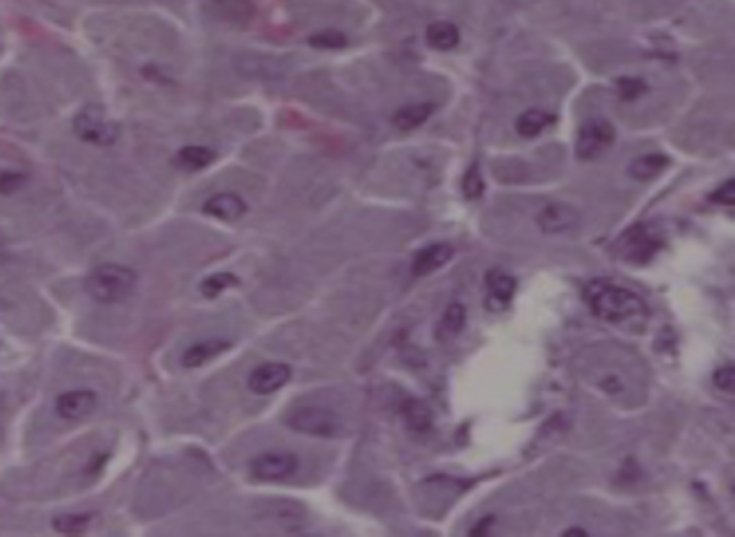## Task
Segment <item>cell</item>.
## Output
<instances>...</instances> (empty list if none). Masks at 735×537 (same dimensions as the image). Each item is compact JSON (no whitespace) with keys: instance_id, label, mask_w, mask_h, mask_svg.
Returning a JSON list of instances; mask_svg holds the SVG:
<instances>
[{"instance_id":"cell-13","label":"cell","mask_w":735,"mask_h":537,"mask_svg":"<svg viewBox=\"0 0 735 537\" xmlns=\"http://www.w3.org/2000/svg\"><path fill=\"white\" fill-rule=\"evenodd\" d=\"M231 348L229 341L222 339H206V341H197L192 346L185 348V352L181 355V366L183 368H201L206 366L208 362H213L220 355H224L226 350Z\"/></svg>"},{"instance_id":"cell-24","label":"cell","mask_w":735,"mask_h":537,"mask_svg":"<svg viewBox=\"0 0 735 537\" xmlns=\"http://www.w3.org/2000/svg\"><path fill=\"white\" fill-rule=\"evenodd\" d=\"M462 190H464V197L471 199V202H478V199L484 195V179H482V170L478 163H473L466 170Z\"/></svg>"},{"instance_id":"cell-14","label":"cell","mask_w":735,"mask_h":537,"mask_svg":"<svg viewBox=\"0 0 735 537\" xmlns=\"http://www.w3.org/2000/svg\"><path fill=\"white\" fill-rule=\"evenodd\" d=\"M487 288H489V307L491 309H507L516 293V279L503 270L487 272Z\"/></svg>"},{"instance_id":"cell-21","label":"cell","mask_w":735,"mask_h":537,"mask_svg":"<svg viewBox=\"0 0 735 537\" xmlns=\"http://www.w3.org/2000/svg\"><path fill=\"white\" fill-rule=\"evenodd\" d=\"M213 160H215V151L208 147H199V144L183 147L179 154H176V163H179L183 170H190V172L206 170L208 165H213Z\"/></svg>"},{"instance_id":"cell-23","label":"cell","mask_w":735,"mask_h":537,"mask_svg":"<svg viewBox=\"0 0 735 537\" xmlns=\"http://www.w3.org/2000/svg\"><path fill=\"white\" fill-rule=\"evenodd\" d=\"M238 284H240L238 277L231 275V272H215V275H208L204 282H201L199 291H201V295H204V298L215 300L217 295H222L226 291V288L238 286Z\"/></svg>"},{"instance_id":"cell-4","label":"cell","mask_w":735,"mask_h":537,"mask_svg":"<svg viewBox=\"0 0 735 537\" xmlns=\"http://www.w3.org/2000/svg\"><path fill=\"white\" fill-rule=\"evenodd\" d=\"M288 426L311 437H338L345 432L343 419L322 407H300L288 416Z\"/></svg>"},{"instance_id":"cell-31","label":"cell","mask_w":735,"mask_h":537,"mask_svg":"<svg viewBox=\"0 0 735 537\" xmlns=\"http://www.w3.org/2000/svg\"><path fill=\"white\" fill-rule=\"evenodd\" d=\"M564 537H587V531H585V528L573 526V528H569V531H564Z\"/></svg>"},{"instance_id":"cell-26","label":"cell","mask_w":735,"mask_h":537,"mask_svg":"<svg viewBox=\"0 0 735 537\" xmlns=\"http://www.w3.org/2000/svg\"><path fill=\"white\" fill-rule=\"evenodd\" d=\"M644 90H646V85H644V80H640V78H621V80H617V94L624 101L637 99V96L644 94Z\"/></svg>"},{"instance_id":"cell-11","label":"cell","mask_w":735,"mask_h":537,"mask_svg":"<svg viewBox=\"0 0 735 537\" xmlns=\"http://www.w3.org/2000/svg\"><path fill=\"white\" fill-rule=\"evenodd\" d=\"M204 213L215 220L236 222L247 215V204L245 199L233 195V192H220V195H213L204 204Z\"/></svg>"},{"instance_id":"cell-22","label":"cell","mask_w":735,"mask_h":537,"mask_svg":"<svg viewBox=\"0 0 735 537\" xmlns=\"http://www.w3.org/2000/svg\"><path fill=\"white\" fill-rule=\"evenodd\" d=\"M92 522H94L92 512H74V515L67 512V515H60L53 519V528L62 535H80L90 528Z\"/></svg>"},{"instance_id":"cell-17","label":"cell","mask_w":735,"mask_h":537,"mask_svg":"<svg viewBox=\"0 0 735 537\" xmlns=\"http://www.w3.org/2000/svg\"><path fill=\"white\" fill-rule=\"evenodd\" d=\"M464 325H466V309H464V304L452 302L450 307L446 311H443L439 325H436V339H439V341H452V339H455V336L462 334Z\"/></svg>"},{"instance_id":"cell-20","label":"cell","mask_w":735,"mask_h":537,"mask_svg":"<svg viewBox=\"0 0 735 537\" xmlns=\"http://www.w3.org/2000/svg\"><path fill=\"white\" fill-rule=\"evenodd\" d=\"M669 167V158L662 156V154H646L642 158L633 160V165H630V176L637 181H651L656 179V176H660L662 172H665Z\"/></svg>"},{"instance_id":"cell-25","label":"cell","mask_w":735,"mask_h":537,"mask_svg":"<svg viewBox=\"0 0 735 537\" xmlns=\"http://www.w3.org/2000/svg\"><path fill=\"white\" fill-rule=\"evenodd\" d=\"M309 44L313 48H320V51H336V48L347 46V37L338 30H325V32H315V35H311Z\"/></svg>"},{"instance_id":"cell-15","label":"cell","mask_w":735,"mask_h":537,"mask_svg":"<svg viewBox=\"0 0 735 537\" xmlns=\"http://www.w3.org/2000/svg\"><path fill=\"white\" fill-rule=\"evenodd\" d=\"M553 124H555V115L541 108H532V110L521 112L519 119H516V133H519L521 138H537V135L544 133L546 128Z\"/></svg>"},{"instance_id":"cell-19","label":"cell","mask_w":735,"mask_h":537,"mask_svg":"<svg viewBox=\"0 0 735 537\" xmlns=\"http://www.w3.org/2000/svg\"><path fill=\"white\" fill-rule=\"evenodd\" d=\"M425 39L434 51H452L459 44V30L450 21H434L427 26Z\"/></svg>"},{"instance_id":"cell-18","label":"cell","mask_w":735,"mask_h":537,"mask_svg":"<svg viewBox=\"0 0 735 537\" xmlns=\"http://www.w3.org/2000/svg\"><path fill=\"white\" fill-rule=\"evenodd\" d=\"M400 414L402 419H405V426L414 432H425L432 426V410L427 407L425 400L420 398L405 400L400 407Z\"/></svg>"},{"instance_id":"cell-10","label":"cell","mask_w":735,"mask_h":537,"mask_svg":"<svg viewBox=\"0 0 735 537\" xmlns=\"http://www.w3.org/2000/svg\"><path fill=\"white\" fill-rule=\"evenodd\" d=\"M290 378H293L290 366L277 362V364H263V366L254 368L247 384L256 396H270L274 394V391H279L281 387H286Z\"/></svg>"},{"instance_id":"cell-8","label":"cell","mask_w":735,"mask_h":537,"mask_svg":"<svg viewBox=\"0 0 735 537\" xmlns=\"http://www.w3.org/2000/svg\"><path fill=\"white\" fill-rule=\"evenodd\" d=\"M580 213L569 204H548L544 211L537 215V224L544 234L562 236L571 234L580 227Z\"/></svg>"},{"instance_id":"cell-2","label":"cell","mask_w":735,"mask_h":537,"mask_svg":"<svg viewBox=\"0 0 735 537\" xmlns=\"http://www.w3.org/2000/svg\"><path fill=\"white\" fill-rule=\"evenodd\" d=\"M135 286V270L121 266V263H101L85 279L87 295L101 304L124 302L135 291Z\"/></svg>"},{"instance_id":"cell-28","label":"cell","mask_w":735,"mask_h":537,"mask_svg":"<svg viewBox=\"0 0 735 537\" xmlns=\"http://www.w3.org/2000/svg\"><path fill=\"white\" fill-rule=\"evenodd\" d=\"M710 202L722 204V206H733L735 204V181H724L720 188L710 192Z\"/></svg>"},{"instance_id":"cell-5","label":"cell","mask_w":735,"mask_h":537,"mask_svg":"<svg viewBox=\"0 0 735 537\" xmlns=\"http://www.w3.org/2000/svg\"><path fill=\"white\" fill-rule=\"evenodd\" d=\"M619 259L635 263V266H644L653 256L660 252L662 238L658 231H653L649 224H640V227L628 229L624 236L619 238Z\"/></svg>"},{"instance_id":"cell-7","label":"cell","mask_w":735,"mask_h":537,"mask_svg":"<svg viewBox=\"0 0 735 537\" xmlns=\"http://www.w3.org/2000/svg\"><path fill=\"white\" fill-rule=\"evenodd\" d=\"M300 462L293 453H263L249 464V471L258 480H284L293 476Z\"/></svg>"},{"instance_id":"cell-12","label":"cell","mask_w":735,"mask_h":537,"mask_svg":"<svg viewBox=\"0 0 735 537\" xmlns=\"http://www.w3.org/2000/svg\"><path fill=\"white\" fill-rule=\"evenodd\" d=\"M452 256H455L452 245H448V243L430 245V247H425V250H420L414 256V263H411V272H414L416 277H427V275H432V272L441 270L443 266H446V263H450Z\"/></svg>"},{"instance_id":"cell-9","label":"cell","mask_w":735,"mask_h":537,"mask_svg":"<svg viewBox=\"0 0 735 537\" xmlns=\"http://www.w3.org/2000/svg\"><path fill=\"white\" fill-rule=\"evenodd\" d=\"M96 403H99V396L90 389L64 391V394L55 398V414L62 421H78L85 419L87 414H92L96 410Z\"/></svg>"},{"instance_id":"cell-6","label":"cell","mask_w":735,"mask_h":537,"mask_svg":"<svg viewBox=\"0 0 735 537\" xmlns=\"http://www.w3.org/2000/svg\"><path fill=\"white\" fill-rule=\"evenodd\" d=\"M615 138L617 131L608 119H592V122L580 126L576 140V156L580 160L599 158L605 149L612 147Z\"/></svg>"},{"instance_id":"cell-27","label":"cell","mask_w":735,"mask_h":537,"mask_svg":"<svg viewBox=\"0 0 735 537\" xmlns=\"http://www.w3.org/2000/svg\"><path fill=\"white\" fill-rule=\"evenodd\" d=\"M713 382L715 387L720 391H726V394H733L735 389V366H722L717 368L715 375H713Z\"/></svg>"},{"instance_id":"cell-30","label":"cell","mask_w":735,"mask_h":537,"mask_svg":"<svg viewBox=\"0 0 735 537\" xmlns=\"http://www.w3.org/2000/svg\"><path fill=\"white\" fill-rule=\"evenodd\" d=\"M494 524H496V517H494V515L484 517L480 524H475V526L471 528V535H478V537H480V535H487V533H489V528L494 526Z\"/></svg>"},{"instance_id":"cell-16","label":"cell","mask_w":735,"mask_h":537,"mask_svg":"<svg viewBox=\"0 0 735 537\" xmlns=\"http://www.w3.org/2000/svg\"><path fill=\"white\" fill-rule=\"evenodd\" d=\"M434 103H411V106L400 108L393 115V126L400 131H414V128L423 126L427 119L434 115Z\"/></svg>"},{"instance_id":"cell-29","label":"cell","mask_w":735,"mask_h":537,"mask_svg":"<svg viewBox=\"0 0 735 537\" xmlns=\"http://www.w3.org/2000/svg\"><path fill=\"white\" fill-rule=\"evenodd\" d=\"M23 181H26V176L19 172H0V192L10 195V192H16L23 186Z\"/></svg>"},{"instance_id":"cell-1","label":"cell","mask_w":735,"mask_h":537,"mask_svg":"<svg viewBox=\"0 0 735 537\" xmlns=\"http://www.w3.org/2000/svg\"><path fill=\"white\" fill-rule=\"evenodd\" d=\"M585 300L596 316L612 325L635 323L649 316V307L640 295L612 282H592L585 291Z\"/></svg>"},{"instance_id":"cell-3","label":"cell","mask_w":735,"mask_h":537,"mask_svg":"<svg viewBox=\"0 0 735 537\" xmlns=\"http://www.w3.org/2000/svg\"><path fill=\"white\" fill-rule=\"evenodd\" d=\"M74 131L83 142L94 147H110L119 138V126L110 122L101 106H87L76 115Z\"/></svg>"}]
</instances>
